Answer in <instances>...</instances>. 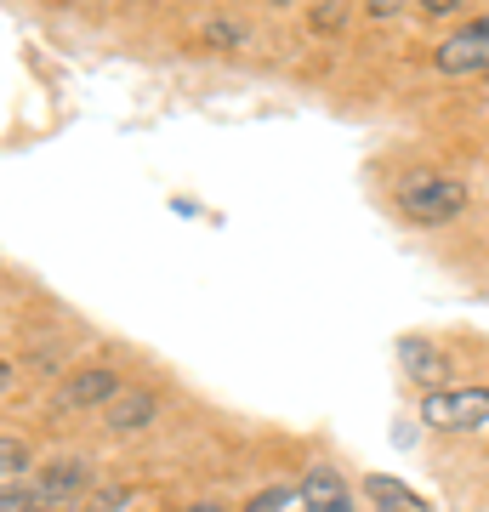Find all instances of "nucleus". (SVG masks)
I'll use <instances>...</instances> for the list:
<instances>
[{"instance_id":"obj_1","label":"nucleus","mask_w":489,"mask_h":512,"mask_svg":"<svg viewBox=\"0 0 489 512\" xmlns=\"http://www.w3.org/2000/svg\"><path fill=\"white\" fill-rule=\"evenodd\" d=\"M399 211L421 228H438V222H455L467 211V188L455 177H438V171H421V177H404L399 183Z\"/></svg>"},{"instance_id":"obj_2","label":"nucleus","mask_w":489,"mask_h":512,"mask_svg":"<svg viewBox=\"0 0 489 512\" xmlns=\"http://www.w3.org/2000/svg\"><path fill=\"white\" fill-rule=\"evenodd\" d=\"M421 421L433 433H484L489 427V387H433L421 399Z\"/></svg>"},{"instance_id":"obj_3","label":"nucleus","mask_w":489,"mask_h":512,"mask_svg":"<svg viewBox=\"0 0 489 512\" xmlns=\"http://www.w3.org/2000/svg\"><path fill=\"white\" fill-rule=\"evenodd\" d=\"M29 490H35L40 512H74V507H80V495L91 490V461H86V456H57V461H46V467H35Z\"/></svg>"},{"instance_id":"obj_4","label":"nucleus","mask_w":489,"mask_h":512,"mask_svg":"<svg viewBox=\"0 0 489 512\" xmlns=\"http://www.w3.org/2000/svg\"><path fill=\"white\" fill-rule=\"evenodd\" d=\"M120 370H109V365H80V370H69L63 382H57V393H52V410L57 416H69V410H103V404L120 393Z\"/></svg>"},{"instance_id":"obj_5","label":"nucleus","mask_w":489,"mask_h":512,"mask_svg":"<svg viewBox=\"0 0 489 512\" xmlns=\"http://www.w3.org/2000/svg\"><path fill=\"white\" fill-rule=\"evenodd\" d=\"M438 74H489V18L467 23V29H455L450 40H438V52H433Z\"/></svg>"},{"instance_id":"obj_6","label":"nucleus","mask_w":489,"mask_h":512,"mask_svg":"<svg viewBox=\"0 0 489 512\" xmlns=\"http://www.w3.org/2000/svg\"><path fill=\"white\" fill-rule=\"evenodd\" d=\"M154 416H160V393L154 387H120L103 404V427L109 433H143V427H154Z\"/></svg>"},{"instance_id":"obj_7","label":"nucleus","mask_w":489,"mask_h":512,"mask_svg":"<svg viewBox=\"0 0 489 512\" xmlns=\"http://www.w3.org/2000/svg\"><path fill=\"white\" fill-rule=\"evenodd\" d=\"M302 507L308 512H359L353 507V495H347V478L336 473V467H325V461H319V467H308V478H302Z\"/></svg>"},{"instance_id":"obj_8","label":"nucleus","mask_w":489,"mask_h":512,"mask_svg":"<svg viewBox=\"0 0 489 512\" xmlns=\"http://www.w3.org/2000/svg\"><path fill=\"white\" fill-rule=\"evenodd\" d=\"M399 365H404V376L410 382H421V387H438L444 382V370H450V359L433 348V342H421V336H399Z\"/></svg>"},{"instance_id":"obj_9","label":"nucleus","mask_w":489,"mask_h":512,"mask_svg":"<svg viewBox=\"0 0 489 512\" xmlns=\"http://www.w3.org/2000/svg\"><path fill=\"white\" fill-rule=\"evenodd\" d=\"M364 495H370V507L376 512H433L427 507V495H416L404 478H387V473L364 478Z\"/></svg>"},{"instance_id":"obj_10","label":"nucleus","mask_w":489,"mask_h":512,"mask_svg":"<svg viewBox=\"0 0 489 512\" xmlns=\"http://www.w3.org/2000/svg\"><path fill=\"white\" fill-rule=\"evenodd\" d=\"M29 444L23 439H12V433H0V484H12L18 473H29Z\"/></svg>"},{"instance_id":"obj_11","label":"nucleus","mask_w":489,"mask_h":512,"mask_svg":"<svg viewBox=\"0 0 489 512\" xmlns=\"http://www.w3.org/2000/svg\"><path fill=\"white\" fill-rule=\"evenodd\" d=\"M251 512H308V507H302V495L296 490H268V495H256L251 501Z\"/></svg>"},{"instance_id":"obj_12","label":"nucleus","mask_w":489,"mask_h":512,"mask_svg":"<svg viewBox=\"0 0 489 512\" xmlns=\"http://www.w3.org/2000/svg\"><path fill=\"white\" fill-rule=\"evenodd\" d=\"M182 512H228V507H222V501H188Z\"/></svg>"},{"instance_id":"obj_13","label":"nucleus","mask_w":489,"mask_h":512,"mask_svg":"<svg viewBox=\"0 0 489 512\" xmlns=\"http://www.w3.org/2000/svg\"><path fill=\"white\" fill-rule=\"evenodd\" d=\"M6 382H12V365H6V359H0V393H6Z\"/></svg>"}]
</instances>
